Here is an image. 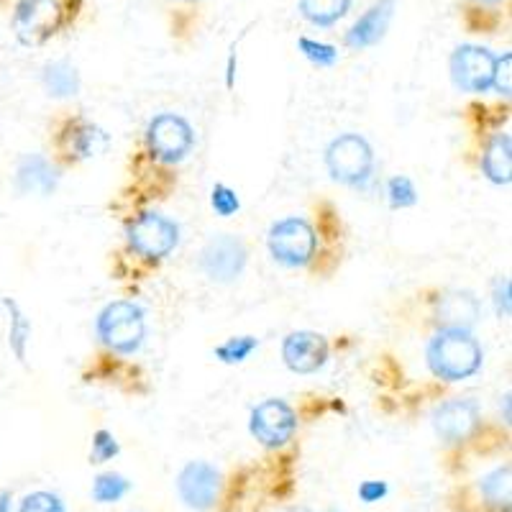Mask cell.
I'll list each match as a JSON object with an SVG mask.
<instances>
[{"mask_svg": "<svg viewBox=\"0 0 512 512\" xmlns=\"http://www.w3.org/2000/svg\"><path fill=\"white\" fill-rule=\"evenodd\" d=\"M41 82H44L47 93L59 100L75 98V95L80 93V75H77L75 67H72L70 62H64V59L47 64V67H44V75H41Z\"/></svg>", "mask_w": 512, "mask_h": 512, "instance_id": "cell-19", "label": "cell"}, {"mask_svg": "<svg viewBox=\"0 0 512 512\" xmlns=\"http://www.w3.org/2000/svg\"><path fill=\"white\" fill-rule=\"evenodd\" d=\"M64 21L59 0H21L13 11V34L24 47H41Z\"/></svg>", "mask_w": 512, "mask_h": 512, "instance_id": "cell-4", "label": "cell"}, {"mask_svg": "<svg viewBox=\"0 0 512 512\" xmlns=\"http://www.w3.org/2000/svg\"><path fill=\"white\" fill-rule=\"evenodd\" d=\"M128 246L144 259H162L177 246L180 228L159 213H141L126 228Z\"/></svg>", "mask_w": 512, "mask_h": 512, "instance_id": "cell-6", "label": "cell"}, {"mask_svg": "<svg viewBox=\"0 0 512 512\" xmlns=\"http://www.w3.org/2000/svg\"><path fill=\"white\" fill-rule=\"evenodd\" d=\"M297 44H300V52L305 54V59L313 62L315 67H333L338 62V49L331 47V44L308 39V36H303Z\"/></svg>", "mask_w": 512, "mask_h": 512, "instance_id": "cell-26", "label": "cell"}, {"mask_svg": "<svg viewBox=\"0 0 512 512\" xmlns=\"http://www.w3.org/2000/svg\"><path fill=\"white\" fill-rule=\"evenodd\" d=\"M18 512H67V507L52 492H34V495L24 497Z\"/></svg>", "mask_w": 512, "mask_h": 512, "instance_id": "cell-28", "label": "cell"}, {"mask_svg": "<svg viewBox=\"0 0 512 512\" xmlns=\"http://www.w3.org/2000/svg\"><path fill=\"white\" fill-rule=\"evenodd\" d=\"M387 492H390V487H387L384 482H377V479H372V482H364L359 487L361 502H367V505H374V502L384 500V497H387Z\"/></svg>", "mask_w": 512, "mask_h": 512, "instance_id": "cell-31", "label": "cell"}, {"mask_svg": "<svg viewBox=\"0 0 512 512\" xmlns=\"http://www.w3.org/2000/svg\"><path fill=\"white\" fill-rule=\"evenodd\" d=\"M474 3H482V6H497L502 0H474Z\"/></svg>", "mask_w": 512, "mask_h": 512, "instance_id": "cell-34", "label": "cell"}, {"mask_svg": "<svg viewBox=\"0 0 512 512\" xmlns=\"http://www.w3.org/2000/svg\"><path fill=\"white\" fill-rule=\"evenodd\" d=\"M131 484L121 477V474H100L93 484V497L100 505H113V502L121 500L128 492Z\"/></svg>", "mask_w": 512, "mask_h": 512, "instance_id": "cell-23", "label": "cell"}, {"mask_svg": "<svg viewBox=\"0 0 512 512\" xmlns=\"http://www.w3.org/2000/svg\"><path fill=\"white\" fill-rule=\"evenodd\" d=\"M395 6L397 0H377L349 29V34H346V47L367 49L374 47L377 41H382L387 29H390L392 16H395Z\"/></svg>", "mask_w": 512, "mask_h": 512, "instance_id": "cell-14", "label": "cell"}, {"mask_svg": "<svg viewBox=\"0 0 512 512\" xmlns=\"http://www.w3.org/2000/svg\"><path fill=\"white\" fill-rule=\"evenodd\" d=\"M479 405L472 400H448L433 413V428L446 443H461L477 431Z\"/></svg>", "mask_w": 512, "mask_h": 512, "instance_id": "cell-12", "label": "cell"}, {"mask_svg": "<svg viewBox=\"0 0 512 512\" xmlns=\"http://www.w3.org/2000/svg\"><path fill=\"white\" fill-rule=\"evenodd\" d=\"M259 346L254 336H239V338H228L226 344H221L216 349V356L226 364H241V361L249 359L251 351Z\"/></svg>", "mask_w": 512, "mask_h": 512, "instance_id": "cell-25", "label": "cell"}, {"mask_svg": "<svg viewBox=\"0 0 512 512\" xmlns=\"http://www.w3.org/2000/svg\"><path fill=\"white\" fill-rule=\"evenodd\" d=\"M57 169L49 164L41 154H26L16 167V187L21 192H39V195H52L57 187Z\"/></svg>", "mask_w": 512, "mask_h": 512, "instance_id": "cell-15", "label": "cell"}, {"mask_svg": "<svg viewBox=\"0 0 512 512\" xmlns=\"http://www.w3.org/2000/svg\"><path fill=\"white\" fill-rule=\"evenodd\" d=\"M180 3H195V0H180Z\"/></svg>", "mask_w": 512, "mask_h": 512, "instance_id": "cell-35", "label": "cell"}, {"mask_svg": "<svg viewBox=\"0 0 512 512\" xmlns=\"http://www.w3.org/2000/svg\"><path fill=\"white\" fill-rule=\"evenodd\" d=\"M387 200H390V205L395 210L413 208V205L418 203V190H415L413 180L405 175L392 177V180L387 182Z\"/></svg>", "mask_w": 512, "mask_h": 512, "instance_id": "cell-24", "label": "cell"}, {"mask_svg": "<svg viewBox=\"0 0 512 512\" xmlns=\"http://www.w3.org/2000/svg\"><path fill=\"white\" fill-rule=\"evenodd\" d=\"M118 441L113 438V433L98 431L93 436V461L95 464H103V461H111L113 456H118Z\"/></svg>", "mask_w": 512, "mask_h": 512, "instance_id": "cell-29", "label": "cell"}, {"mask_svg": "<svg viewBox=\"0 0 512 512\" xmlns=\"http://www.w3.org/2000/svg\"><path fill=\"white\" fill-rule=\"evenodd\" d=\"M479 492H482L484 500L492 507H510V466H502V469H495L492 474L479 482Z\"/></svg>", "mask_w": 512, "mask_h": 512, "instance_id": "cell-21", "label": "cell"}, {"mask_svg": "<svg viewBox=\"0 0 512 512\" xmlns=\"http://www.w3.org/2000/svg\"><path fill=\"white\" fill-rule=\"evenodd\" d=\"M11 492H0V512H11Z\"/></svg>", "mask_w": 512, "mask_h": 512, "instance_id": "cell-33", "label": "cell"}, {"mask_svg": "<svg viewBox=\"0 0 512 512\" xmlns=\"http://www.w3.org/2000/svg\"><path fill=\"white\" fill-rule=\"evenodd\" d=\"M246 256H249V251H246L244 241L231 236V233H223V236L208 241L203 256H200V267H203L210 280L226 285V282H233L244 272Z\"/></svg>", "mask_w": 512, "mask_h": 512, "instance_id": "cell-9", "label": "cell"}, {"mask_svg": "<svg viewBox=\"0 0 512 512\" xmlns=\"http://www.w3.org/2000/svg\"><path fill=\"white\" fill-rule=\"evenodd\" d=\"M326 167L336 182L349 187L367 185L374 169L372 146L359 134L338 136L326 149Z\"/></svg>", "mask_w": 512, "mask_h": 512, "instance_id": "cell-2", "label": "cell"}, {"mask_svg": "<svg viewBox=\"0 0 512 512\" xmlns=\"http://www.w3.org/2000/svg\"><path fill=\"white\" fill-rule=\"evenodd\" d=\"M192 141H195V136H192L190 123L182 116H175V113H162L146 128L149 152L164 164L182 162L190 154Z\"/></svg>", "mask_w": 512, "mask_h": 512, "instance_id": "cell-7", "label": "cell"}, {"mask_svg": "<svg viewBox=\"0 0 512 512\" xmlns=\"http://www.w3.org/2000/svg\"><path fill=\"white\" fill-rule=\"evenodd\" d=\"M318 236L305 218H285L269 231V251L285 267H305L315 256Z\"/></svg>", "mask_w": 512, "mask_h": 512, "instance_id": "cell-5", "label": "cell"}, {"mask_svg": "<svg viewBox=\"0 0 512 512\" xmlns=\"http://www.w3.org/2000/svg\"><path fill=\"white\" fill-rule=\"evenodd\" d=\"M282 359L292 372L313 374L326 364L328 341L313 331L290 333L282 344Z\"/></svg>", "mask_w": 512, "mask_h": 512, "instance_id": "cell-13", "label": "cell"}, {"mask_svg": "<svg viewBox=\"0 0 512 512\" xmlns=\"http://www.w3.org/2000/svg\"><path fill=\"white\" fill-rule=\"evenodd\" d=\"M510 67H512V54H502V57H497L495 82H492V88H497V93L502 95H510Z\"/></svg>", "mask_w": 512, "mask_h": 512, "instance_id": "cell-30", "label": "cell"}, {"mask_svg": "<svg viewBox=\"0 0 512 512\" xmlns=\"http://www.w3.org/2000/svg\"><path fill=\"white\" fill-rule=\"evenodd\" d=\"M300 3V13L305 21L313 26H333L349 13L351 0H297Z\"/></svg>", "mask_w": 512, "mask_h": 512, "instance_id": "cell-20", "label": "cell"}, {"mask_svg": "<svg viewBox=\"0 0 512 512\" xmlns=\"http://www.w3.org/2000/svg\"><path fill=\"white\" fill-rule=\"evenodd\" d=\"M177 492L192 510H208L221 495V472L205 461H190L177 477Z\"/></svg>", "mask_w": 512, "mask_h": 512, "instance_id": "cell-11", "label": "cell"}, {"mask_svg": "<svg viewBox=\"0 0 512 512\" xmlns=\"http://www.w3.org/2000/svg\"><path fill=\"white\" fill-rule=\"evenodd\" d=\"M105 134L88 121H72L62 136V149L70 159H90L105 146Z\"/></svg>", "mask_w": 512, "mask_h": 512, "instance_id": "cell-17", "label": "cell"}, {"mask_svg": "<svg viewBox=\"0 0 512 512\" xmlns=\"http://www.w3.org/2000/svg\"><path fill=\"white\" fill-rule=\"evenodd\" d=\"M495 303H497V313L507 318V315H510V280H502L500 285H497Z\"/></svg>", "mask_w": 512, "mask_h": 512, "instance_id": "cell-32", "label": "cell"}, {"mask_svg": "<svg viewBox=\"0 0 512 512\" xmlns=\"http://www.w3.org/2000/svg\"><path fill=\"white\" fill-rule=\"evenodd\" d=\"M210 205H213V210H216L218 216L228 218L241 208V200L239 195H236V190H231L228 185L218 182V185L213 187V192H210Z\"/></svg>", "mask_w": 512, "mask_h": 512, "instance_id": "cell-27", "label": "cell"}, {"mask_svg": "<svg viewBox=\"0 0 512 512\" xmlns=\"http://www.w3.org/2000/svg\"><path fill=\"white\" fill-rule=\"evenodd\" d=\"M98 338L111 351L118 354H134L144 341L146 323L144 310L134 303H113L98 315Z\"/></svg>", "mask_w": 512, "mask_h": 512, "instance_id": "cell-3", "label": "cell"}, {"mask_svg": "<svg viewBox=\"0 0 512 512\" xmlns=\"http://www.w3.org/2000/svg\"><path fill=\"white\" fill-rule=\"evenodd\" d=\"M251 436L267 448L285 446L297 428L295 410L282 400H267L251 413Z\"/></svg>", "mask_w": 512, "mask_h": 512, "instance_id": "cell-10", "label": "cell"}, {"mask_svg": "<svg viewBox=\"0 0 512 512\" xmlns=\"http://www.w3.org/2000/svg\"><path fill=\"white\" fill-rule=\"evenodd\" d=\"M3 308L8 310L11 315V333H8V344H11L13 354L18 356V361H26V344H29V336H31V323L26 320V315L21 313L18 303L13 300H3Z\"/></svg>", "mask_w": 512, "mask_h": 512, "instance_id": "cell-22", "label": "cell"}, {"mask_svg": "<svg viewBox=\"0 0 512 512\" xmlns=\"http://www.w3.org/2000/svg\"><path fill=\"white\" fill-rule=\"evenodd\" d=\"M479 318V303L477 297H472L469 292H446V295L438 300V320L443 323V328H461V331H469V328L477 323Z\"/></svg>", "mask_w": 512, "mask_h": 512, "instance_id": "cell-16", "label": "cell"}, {"mask_svg": "<svg viewBox=\"0 0 512 512\" xmlns=\"http://www.w3.org/2000/svg\"><path fill=\"white\" fill-rule=\"evenodd\" d=\"M482 169L495 185H510L512 180V141L507 134H495L482 154Z\"/></svg>", "mask_w": 512, "mask_h": 512, "instance_id": "cell-18", "label": "cell"}, {"mask_svg": "<svg viewBox=\"0 0 512 512\" xmlns=\"http://www.w3.org/2000/svg\"><path fill=\"white\" fill-rule=\"evenodd\" d=\"M497 57L489 49L464 44L451 54V77L454 85L466 93H487L495 82Z\"/></svg>", "mask_w": 512, "mask_h": 512, "instance_id": "cell-8", "label": "cell"}, {"mask_svg": "<svg viewBox=\"0 0 512 512\" xmlns=\"http://www.w3.org/2000/svg\"><path fill=\"white\" fill-rule=\"evenodd\" d=\"M428 367L446 382H461L482 367V346L469 331L443 328L428 344Z\"/></svg>", "mask_w": 512, "mask_h": 512, "instance_id": "cell-1", "label": "cell"}]
</instances>
